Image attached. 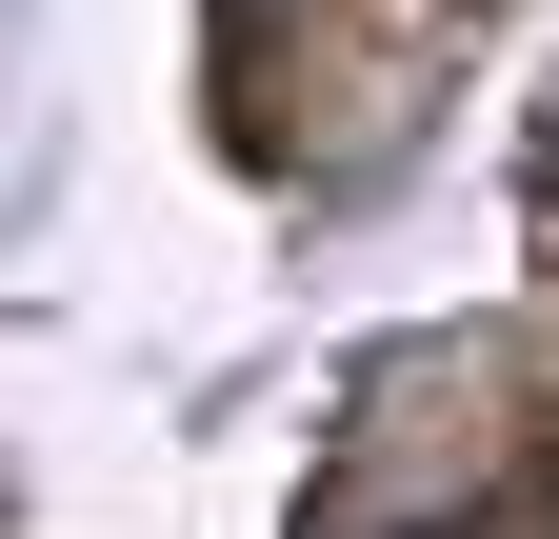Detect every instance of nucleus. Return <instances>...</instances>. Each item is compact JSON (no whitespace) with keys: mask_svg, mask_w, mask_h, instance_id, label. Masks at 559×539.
Segmentation results:
<instances>
[{"mask_svg":"<svg viewBox=\"0 0 559 539\" xmlns=\"http://www.w3.org/2000/svg\"><path fill=\"white\" fill-rule=\"evenodd\" d=\"M520 519H539V539H559V459H539V500H520Z\"/></svg>","mask_w":559,"mask_h":539,"instance_id":"1","label":"nucleus"}]
</instances>
